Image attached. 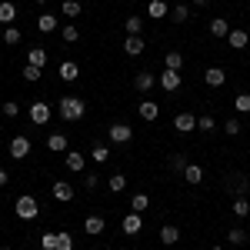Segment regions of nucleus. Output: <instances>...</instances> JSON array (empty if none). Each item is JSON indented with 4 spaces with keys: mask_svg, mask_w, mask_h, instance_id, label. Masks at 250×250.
<instances>
[{
    "mask_svg": "<svg viewBox=\"0 0 250 250\" xmlns=\"http://www.w3.org/2000/svg\"><path fill=\"white\" fill-rule=\"evenodd\" d=\"M184 180H187V184H200V180H204V167H200V164H187Z\"/></svg>",
    "mask_w": 250,
    "mask_h": 250,
    "instance_id": "c85d7f7f",
    "label": "nucleus"
},
{
    "mask_svg": "<svg viewBox=\"0 0 250 250\" xmlns=\"http://www.w3.org/2000/svg\"><path fill=\"white\" fill-rule=\"evenodd\" d=\"M170 20L173 23H187V20H190V7H187V3H177L170 10Z\"/></svg>",
    "mask_w": 250,
    "mask_h": 250,
    "instance_id": "c756f323",
    "label": "nucleus"
},
{
    "mask_svg": "<svg viewBox=\"0 0 250 250\" xmlns=\"http://www.w3.org/2000/svg\"><path fill=\"white\" fill-rule=\"evenodd\" d=\"M80 10H83V7H80V0H63V7H60V14H63V17H80Z\"/></svg>",
    "mask_w": 250,
    "mask_h": 250,
    "instance_id": "473e14b6",
    "label": "nucleus"
},
{
    "mask_svg": "<svg viewBox=\"0 0 250 250\" xmlns=\"http://www.w3.org/2000/svg\"><path fill=\"white\" fill-rule=\"evenodd\" d=\"M197 130H200V134H210V130H217V120H213L210 114H200L197 117Z\"/></svg>",
    "mask_w": 250,
    "mask_h": 250,
    "instance_id": "72a5a7b5",
    "label": "nucleus"
},
{
    "mask_svg": "<svg viewBox=\"0 0 250 250\" xmlns=\"http://www.w3.org/2000/svg\"><path fill=\"white\" fill-rule=\"evenodd\" d=\"M14 210H17L20 220H34L40 213V204H37V197H30V193H23V197H17V204H14Z\"/></svg>",
    "mask_w": 250,
    "mask_h": 250,
    "instance_id": "f03ea898",
    "label": "nucleus"
},
{
    "mask_svg": "<svg viewBox=\"0 0 250 250\" xmlns=\"http://www.w3.org/2000/svg\"><path fill=\"white\" fill-rule=\"evenodd\" d=\"M154 83H157V77H154V74H147V70H140V74L134 77V87L140 90V94H147V90H154Z\"/></svg>",
    "mask_w": 250,
    "mask_h": 250,
    "instance_id": "aec40b11",
    "label": "nucleus"
},
{
    "mask_svg": "<svg viewBox=\"0 0 250 250\" xmlns=\"http://www.w3.org/2000/svg\"><path fill=\"white\" fill-rule=\"evenodd\" d=\"M124 54L127 57H140L144 54V37H127L124 40Z\"/></svg>",
    "mask_w": 250,
    "mask_h": 250,
    "instance_id": "5701e85b",
    "label": "nucleus"
},
{
    "mask_svg": "<svg viewBox=\"0 0 250 250\" xmlns=\"http://www.w3.org/2000/svg\"><path fill=\"white\" fill-rule=\"evenodd\" d=\"M233 110H237V114H250V94H237L233 97Z\"/></svg>",
    "mask_w": 250,
    "mask_h": 250,
    "instance_id": "a19ab883",
    "label": "nucleus"
},
{
    "mask_svg": "<svg viewBox=\"0 0 250 250\" xmlns=\"http://www.w3.org/2000/svg\"><path fill=\"white\" fill-rule=\"evenodd\" d=\"M107 187H110V193H124L127 190V177H124V173H114V177L107 180Z\"/></svg>",
    "mask_w": 250,
    "mask_h": 250,
    "instance_id": "e433bc0d",
    "label": "nucleus"
},
{
    "mask_svg": "<svg viewBox=\"0 0 250 250\" xmlns=\"http://www.w3.org/2000/svg\"><path fill=\"white\" fill-rule=\"evenodd\" d=\"M227 190H230L233 197H247L250 193V180L244 177V173H230V177H227Z\"/></svg>",
    "mask_w": 250,
    "mask_h": 250,
    "instance_id": "39448f33",
    "label": "nucleus"
},
{
    "mask_svg": "<svg viewBox=\"0 0 250 250\" xmlns=\"http://www.w3.org/2000/svg\"><path fill=\"white\" fill-rule=\"evenodd\" d=\"M180 240V230L173 227V224H167V227H160V244H167V247H173Z\"/></svg>",
    "mask_w": 250,
    "mask_h": 250,
    "instance_id": "bb28decb",
    "label": "nucleus"
},
{
    "mask_svg": "<svg viewBox=\"0 0 250 250\" xmlns=\"http://www.w3.org/2000/svg\"><path fill=\"white\" fill-rule=\"evenodd\" d=\"M37 3H47V0H37Z\"/></svg>",
    "mask_w": 250,
    "mask_h": 250,
    "instance_id": "3c124183",
    "label": "nucleus"
},
{
    "mask_svg": "<svg viewBox=\"0 0 250 250\" xmlns=\"http://www.w3.org/2000/svg\"><path fill=\"white\" fill-rule=\"evenodd\" d=\"M107 230V220L100 217V213H90L87 220H83V233H90V237H97V233Z\"/></svg>",
    "mask_w": 250,
    "mask_h": 250,
    "instance_id": "f8f14e48",
    "label": "nucleus"
},
{
    "mask_svg": "<svg viewBox=\"0 0 250 250\" xmlns=\"http://www.w3.org/2000/svg\"><path fill=\"white\" fill-rule=\"evenodd\" d=\"M130 137H134V127H127V124H114L107 130V140L110 144H130Z\"/></svg>",
    "mask_w": 250,
    "mask_h": 250,
    "instance_id": "423d86ee",
    "label": "nucleus"
},
{
    "mask_svg": "<svg viewBox=\"0 0 250 250\" xmlns=\"http://www.w3.org/2000/svg\"><path fill=\"white\" fill-rule=\"evenodd\" d=\"M157 83L167 90V94H173V90H180V83H184V77H180V70H167L164 67V74L157 77Z\"/></svg>",
    "mask_w": 250,
    "mask_h": 250,
    "instance_id": "20e7f679",
    "label": "nucleus"
},
{
    "mask_svg": "<svg viewBox=\"0 0 250 250\" xmlns=\"http://www.w3.org/2000/svg\"><path fill=\"white\" fill-rule=\"evenodd\" d=\"M47 150H54V154H67V137H63V134H50V137H47Z\"/></svg>",
    "mask_w": 250,
    "mask_h": 250,
    "instance_id": "393cba45",
    "label": "nucleus"
},
{
    "mask_svg": "<svg viewBox=\"0 0 250 250\" xmlns=\"http://www.w3.org/2000/svg\"><path fill=\"white\" fill-rule=\"evenodd\" d=\"M63 160H67V170H74V173H80L83 167H87V157L80 154V150H67Z\"/></svg>",
    "mask_w": 250,
    "mask_h": 250,
    "instance_id": "2eb2a0df",
    "label": "nucleus"
},
{
    "mask_svg": "<svg viewBox=\"0 0 250 250\" xmlns=\"http://www.w3.org/2000/svg\"><path fill=\"white\" fill-rule=\"evenodd\" d=\"M57 14H40L37 17V30L40 34H54V30H57Z\"/></svg>",
    "mask_w": 250,
    "mask_h": 250,
    "instance_id": "6ab92c4d",
    "label": "nucleus"
},
{
    "mask_svg": "<svg viewBox=\"0 0 250 250\" xmlns=\"http://www.w3.org/2000/svg\"><path fill=\"white\" fill-rule=\"evenodd\" d=\"M210 250H224V247H210Z\"/></svg>",
    "mask_w": 250,
    "mask_h": 250,
    "instance_id": "8fccbe9b",
    "label": "nucleus"
},
{
    "mask_svg": "<svg viewBox=\"0 0 250 250\" xmlns=\"http://www.w3.org/2000/svg\"><path fill=\"white\" fill-rule=\"evenodd\" d=\"M230 30H233V27H230V20H227V17H213L210 20V37H220V40H224Z\"/></svg>",
    "mask_w": 250,
    "mask_h": 250,
    "instance_id": "f3484780",
    "label": "nucleus"
},
{
    "mask_svg": "<svg viewBox=\"0 0 250 250\" xmlns=\"http://www.w3.org/2000/svg\"><path fill=\"white\" fill-rule=\"evenodd\" d=\"M57 114H60V120H83V114H87V100L83 97H60V104H57Z\"/></svg>",
    "mask_w": 250,
    "mask_h": 250,
    "instance_id": "f257e3e1",
    "label": "nucleus"
},
{
    "mask_svg": "<svg viewBox=\"0 0 250 250\" xmlns=\"http://www.w3.org/2000/svg\"><path fill=\"white\" fill-rule=\"evenodd\" d=\"M124 27H127V37H144V17L140 14H130L124 20Z\"/></svg>",
    "mask_w": 250,
    "mask_h": 250,
    "instance_id": "a211bd4d",
    "label": "nucleus"
},
{
    "mask_svg": "<svg viewBox=\"0 0 250 250\" xmlns=\"http://www.w3.org/2000/svg\"><path fill=\"white\" fill-rule=\"evenodd\" d=\"M57 250H74V237L63 230V233H57Z\"/></svg>",
    "mask_w": 250,
    "mask_h": 250,
    "instance_id": "c03bdc74",
    "label": "nucleus"
},
{
    "mask_svg": "<svg viewBox=\"0 0 250 250\" xmlns=\"http://www.w3.org/2000/svg\"><path fill=\"white\" fill-rule=\"evenodd\" d=\"M0 114L7 117V120H14V117H20V104L17 100H3L0 104Z\"/></svg>",
    "mask_w": 250,
    "mask_h": 250,
    "instance_id": "f704fd0d",
    "label": "nucleus"
},
{
    "mask_svg": "<svg viewBox=\"0 0 250 250\" xmlns=\"http://www.w3.org/2000/svg\"><path fill=\"white\" fill-rule=\"evenodd\" d=\"M164 67H167V70H180V67H184V54H180V50H167Z\"/></svg>",
    "mask_w": 250,
    "mask_h": 250,
    "instance_id": "cd10ccee",
    "label": "nucleus"
},
{
    "mask_svg": "<svg viewBox=\"0 0 250 250\" xmlns=\"http://www.w3.org/2000/svg\"><path fill=\"white\" fill-rule=\"evenodd\" d=\"M204 80H207V87H224L227 83V74H224V67H207L204 70Z\"/></svg>",
    "mask_w": 250,
    "mask_h": 250,
    "instance_id": "4468645a",
    "label": "nucleus"
},
{
    "mask_svg": "<svg viewBox=\"0 0 250 250\" xmlns=\"http://www.w3.org/2000/svg\"><path fill=\"white\" fill-rule=\"evenodd\" d=\"M27 154H30V137H14L10 140V157L14 160H23Z\"/></svg>",
    "mask_w": 250,
    "mask_h": 250,
    "instance_id": "1a4fd4ad",
    "label": "nucleus"
},
{
    "mask_svg": "<svg viewBox=\"0 0 250 250\" xmlns=\"http://www.w3.org/2000/svg\"><path fill=\"white\" fill-rule=\"evenodd\" d=\"M167 14H170V7H167L164 0H150V3H147V17L150 20H160V17H167Z\"/></svg>",
    "mask_w": 250,
    "mask_h": 250,
    "instance_id": "4be33fe9",
    "label": "nucleus"
},
{
    "mask_svg": "<svg viewBox=\"0 0 250 250\" xmlns=\"http://www.w3.org/2000/svg\"><path fill=\"white\" fill-rule=\"evenodd\" d=\"M227 240H230L233 247H244L247 244V230L244 227H233V230H227Z\"/></svg>",
    "mask_w": 250,
    "mask_h": 250,
    "instance_id": "4c0bfd02",
    "label": "nucleus"
},
{
    "mask_svg": "<svg viewBox=\"0 0 250 250\" xmlns=\"http://www.w3.org/2000/svg\"><path fill=\"white\" fill-rule=\"evenodd\" d=\"M193 3H197V7H207V3H210V0H193Z\"/></svg>",
    "mask_w": 250,
    "mask_h": 250,
    "instance_id": "09e8293b",
    "label": "nucleus"
},
{
    "mask_svg": "<svg viewBox=\"0 0 250 250\" xmlns=\"http://www.w3.org/2000/svg\"><path fill=\"white\" fill-rule=\"evenodd\" d=\"M187 164H190V160H187L184 154H170V160H167V167H170L173 173H184V170H187Z\"/></svg>",
    "mask_w": 250,
    "mask_h": 250,
    "instance_id": "2f4dec72",
    "label": "nucleus"
},
{
    "mask_svg": "<svg viewBox=\"0 0 250 250\" xmlns=\"http://www.w3.org/2000/svg\"><path fill=\"white\" fill-rule=\"evenodd\" d=\"M60 34H63L67 43H77V40H80V30L74 27V23H63V30H60Z\"/></svg>",
    "mask_w": 250,
    "mask_h": 250,
    "instance_id": "79ce46f5",
    "label": "nucleus"
},
{
    "mask_svg": "<svg viewBox=\"0 0 250 250\" xmlns=\"http://www.w3.org/2000/svg\"><path fill=\"white\" fill-rule=\"evenodd\" d=\"M0 250H10V247H0Z\"/></svg>",
    "mask_w": 250,
    "mask_h": 250,
    "instance_id": "603ef678",
    "label": "nucleus"
},
{
    "mask_svg": "<svg viewBox=\"0 0 250 250\" xmlns=\"http://www.w3.org/2000/svg\"><path fill=\"white\" fill-rule=\"evenodd\" d=\"M40 247L43 250H57V233H43V237H40Z\"/></svg>",
    "mask_w": 250,
    "mask_h": 250,
    "instance_id": "a18cd8bd",
    "label": "nucleus"
},
{
    "mask_svg": "<svg viewBox=\"0 0 250 250\" xmlns=\"http://www.w3.org/2000/svg\"><path fill=\"white\" fill-rule=\"evenodd\" d=\"M137 114L144 117L147 124H154L157 117H160V107H157V100H147V97H144V100H140V107H137Z\"/></svg>",
    "mask_w": 250,
    "mask_h": 250,
    "instance_id": "6e6552de",
    "label": "nucleus"
},
{
    "mask_svg": "<svg viewBox=\"0 0 250 250\" xmlns=\"http://www.w3.org/2000/svg\"><path fill=\"white\" fill-rule=\"evenodd\" d=\"M227 43H230L233 50H244V47L250 43V34L247 30H230V34H227Z\"/></svg>",
    "mask_w": 250,
    "mask_h": 250,
    "instance_id": "412c9836",
    "label": "nucleus"
},
{
    "mask_svg": "<svg viewBox=\"0 0 250 250\" xmlns=\"http://www.w3.org/2000/svg\"><path fill=\"white\" fill-rule=\"evenodd\" d=\"M90 157H94L97 164H107V160H110V147H107V144H97L94 150H90Z\"/></svg>",
    "mask_w": 250,
    "mask_h": 250,
    "instance_id": "ea45409f",
    "label": "nucleus"
},
{
    "mask_svg": "<svg viewBox=\"0 0 250 250\" xmlns=\"http://www.w3.org/2000/svg\"><path fill=\"white\" fill-rule=\"evenodd\" d=\"M20 74H23V80H27V83H37L43 70H40V67H34V63H23V70H20Z\"/></svg>",
    "mask_w": 250,
    "mask_h": 250,
    "instance_id": "58836bf2",
    "label": "nucleus"
},
{
    "mask_svg": "<svg viewBox=\"0 0 250 250\" xmlns=\"http://www.w3.org/2000/svg\"><path fill=\"white\" fill-rule=\"evenodd\" d=\"M230 210H233V217H250V200L247 197H233V204H230Z\"/></svg>",
    "mask_w": 250,
    "mask_h": 250,
    "instance_id": "a878e982",
    "label": "nucleus"
},
{
    "mask_svg": "<svg viewBox=\"0 0 250 250\" xmlns=\"http://www.w3.org/2000/svg\"><path fill=\"white\" fill-rule=\"evenodd\" d=\"M97 184H100V177H94V173H90V177H87V180H83V187H87V190H94Z\"/></svg>",
    "mask_w": 250,
    "mask_h": 250,
    "instance_id": "49530a36",
    "label": "nucleus"
},
{
    "mask_svg": "<svg viewBox=\"0 0 250 250\" xmlns=\"http://www.w3.org/2000/svg\"><path fill=\"white\" fill-rule=\"evenodd\" d=\"M147 207H150V197H147V193H134V197H130V210L134 213H144Z\"/></svg>",
    "mask_w": 250,
    "mask_h": 250,
    "instance_id": "7c9ffc66",
    "label": "nucleus"
},
{
    "mask_svg": "<svg viewBox=\"0 0 250 250\" xmlns=\"http://www.w3.org/2000/svg\"><path fill=\"white\" fill-rule=\"evenodd\" d=\"M60 80H63V83H74V80L80 77V67L77 63H74V60H63V63H60Z\"/></svg>",
    "mask_w": 250,
    "mask_h": 250,
    "instance_id": "dca6fc26",
    "label": "nucleus"
},
{
    "mask_svg": "<svg viewBox=\"0 0 250 250\" xmlns=\"http://www.w3.org/2000/svg\"><path fill=\"white\" fill-rule=\"evenodd\" d=\"M240 130H244V124H240V120H237V117H233V120H227V124H224V134H227V137H237V134H240Z\"/></svg>",
    "mask_w": 250,
    "mask_h": 250,
    "instance_id": "37998d69",
    "label": "nucleus"
},
{
    "mask_svg": "<svg viewBox=\"0 0 250 250\" xmlns=\"http://www.w3.org/2000/svg\"><path fill=\"white\" fill-rule=\"evenodd\" d=\"M50 193H54V200H60V204L74 200V187H70L67 180H54V187H50Z\"/></svg>",
    "mask_w": 250,
    "mask_h": 250,
    "instance_id": "9b49d317",
    "label": "nucleus"
},
{
    "mask_svg": "<svg viewBox=\"0 0 250 250\" xmlns=\"http://www.w3.org/2000/svg\"><path fill=\"white\" fill-rule=\"evenodd\" d=\"M27 63H34V67L43 70V67H47V50H43V47H30V50H27Z\"/></svg>",
    "mask_w": 250,
    "mask_h": 250,
    "instance_id": "b1692460",
    "label": "nucleus"
},
{
    "mask_svg": "<svg viewBox=\"0 0 250 250\" xmlns=\"http://www.w3.org/2000/svg\"><path fill=\"white\" fill-rule=\"evenodd\" d=\"M14 20H17V3L14 0H3L0 3V23L3 27H14Z\"/></svg>",
    "mask_w": 250,
    "mask_h": 250,
    "instance_id": "ddd939ff",
    "label": "nucleus"
},
{
    "mask_svg": "<svg viewBox=\"0 0 250 250\" xmlns=\"http://www.w3.org/2000/svg\"><path fill=\"white\" fill-rule=\"evenodd\" d=\"M120 230H124V233H130V237H134V233H140V230H144V217L130 210L127 217H124V224H120Z\"/></svg>",
    "mask_w": 250,
    "mask_h": 250,
    "instance_id": "9d476101",
    "label": "nucleus"
},
{
    "mask_svg": "<svg viewBox=\"0 0 250 250\" xmlns=\"http://www.w3.org/2000/svg\"><path fill=\"white\" fill-rule=\"evenodd\" d=\"M173 130H177V134H190V130H197V117L187 114V110L177 114V117H173Z\"/></svg>",
    "mask_w": 250,
    "mask_h": 250,
    "instance_id": "0eeeda50",
    "label": "nucleus"
},
{
    "mask_svg": "<svg viewBox=\"0 0 250 250\" xmlns=\"http://www.w3.org/2000/svg\"><path fill=\"white\" fill-rule=\"evenodd\" d=\"M20 40H23V34H20L17 27H3V43L7 47H17Z\"/></svg>",
    "mask_w": 250,
    "mask_h": 250,
    "instance_id": "c9c22d12",
    "label": "nucleus"
},
{
    "mask_svg": "<svg viewBox=\"0 0 250 250\" xmlns=\"http://www.w3.org/2000/svg\"><path fill=\"white\" fill-rule=\"evenodd\" d=\"M27 114H30V120H34L37 127H43V124L50 120V104H47V100H34Z\"/></svg>",
    "mask_w": 250,
    "mask_h": 250,
    "instance_id": "7ed1b4c3",
    "label": "nucleus"
},
{
    "mask_svg": "<svg viewBox=\"0 0 250 250\" xmlns=\"http://www.w3.org/2000/svg\"><path fill=\"white\" fill-rule=\"evenodd\" d=\"M7 180H10V173H7L3 167H0V187H7Z\"/></svg>",
    "mask_w": 250,
    "mask_h": 250,
    "instance_id": "de8ad7c7",
    "label": "nucleus"
}]
</instances>
